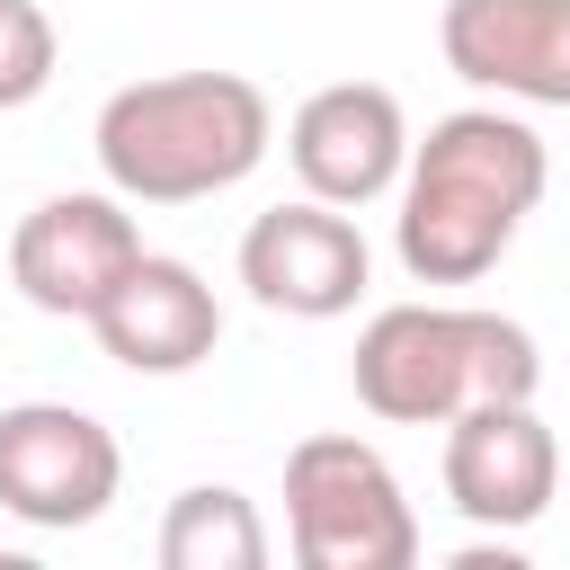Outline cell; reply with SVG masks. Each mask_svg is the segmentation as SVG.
<instances>
[{"label":"cell","instance_id":"9c48e42d","mask_svg":"<svg viewBox=\"0 0 570 570\" xmlns=\"http://www.w3.org/2000/svg\"><path fill=\"white\" fill-rule=\"evenodd\" d=\"M445 499L490 534H525L561 499V436L534 419V401H481L445 419Z\"/></svg>","mask_w":570,"mask_h":570},{"label":"cell","instance_id":"4fadbf2b","mask_svg":"<svg viewBox=\"0 0 570 570\" xmlns=\"http://www.w3.org/2000/svg\"><path fill=\"white\" fill-rule=\"evenodd\" d=\"M53 62H62V36L36 0H0V116L9 107H36L53 89Z\"/></svg>","mask_w":570,"mask_h":570},{"label":"cell","instance_id":"8fae6325","mask_svg":"<svg viewBox=\"0 0 570 570\" xmlns=\"http://www.w3.org/2000/svg\"><path fill=\"white\" fill-rule=\"evenodd\" d=\"M89 330H98V347H107L125 374H196V365L223 347V303H214V285H205L187 258L142 249L134 276L89 312Z\"/></svg>","mask_w":570,"mask_h":570},{"label":"cell","instance_id":"8992f818","mask_svg":"<svg viewBox=\"0 0 570 570\" xmlns=\"http://www.w3.org/2000/svg\"><path fill=\"white\" fill-rule=\"evenodd\" d=\"M142 258V223L125 214V196L107 187H62L45 196L18 232H9V285L53 312V321H89Z\"/></svg>","mask_w":570,"mask_h":570},{"label":"cell","instance_id":"3957f363","mask_svg":"<svg viewBox=\"0 0 570 570\" xmlns=\"http://www.w3.org/2000/svg\"><path fill=\"white\" fill-rule=\"evenodd\" d=\"M347 383L383 428H445L481 401H534L543 347L525 321L481 303H383L356 330Z\"/></svg>","mask_w":570,"mask_h":570},{"label":"cell","instance_id":"ba28073f","mask_svg":"<svg viewBox=\"0 0 570 570\" xmlns=\"http://www.w3.org/2000/svg\"><path fill=\"white\" fill-rule=\"evenodd\" d=\"M410 142H419V134H410V116H401V98H392L383 80H330V89H312V98L294 107V125H285V160H294L303 196L347 205V214L401 187Z\"/></svg>","mask_w":570,"mask_h":570},{"label":"cell","instance_id":"52a82bcc","mask_svg":"<svg viewBox=\"0 0 570 570\" xmlns=\"http://www.w3.org/2000/svg\"><path fill=\"white\" fill-rule=\"evenodd\" d=\"M365 276H374V249L347 223V205L294 196V205L249 214V232H240V285H249V303H267L285 321H338V312H356Z\"/></svg>","mask_w":570,"mask_h":570},{"label":"cell","instance_id":"5b68a950","mask_svg":"<svg viewBox=\"0 0 570 570\" xmlns=\"http://www.w3.org/2000/svg\"><path fill=\"white\" fill-rule=\"evenodd\" d=\"M125 481V445L107 436V419L71 410V401H9L0 410V508L18 525L71 534L89 517H107Z\"/></svg>","mask_w":570,"mask_h":570},{"label":"cell","instance_id":"6da1fadb","mask_svg":"<svg viewBox=\"0 0 570 570\" xmlns=\"http://www.w3.org/2000/svg\"><path fill=\"white\" fill-rule=\"evenodd\" d=\"M543 187H552V151L525 116L508 107L436 116L428 142H410L401 214H392V249L410 285H481L543 205Z\"/></svg>","mask_w":570,"mask_h":570},{"label":"cell","instance_id":"7a4b0ae2","mask_svg":"<svg viewBox=\"0 0 570 570\" xmlns=\"http://www.w3.org/2000/svg\"><path fill=\"white\" fill-rule=\"evenodd\" d=\"M276 142V107L249 71H160V80H125L98 125L89 151L107 169V187L125 205H196L240 187Z\"/></svg>","mask_w":570,"mask_h":570},{"label":"cell","instance_id":"30bf717a","mask_svg":"<svg viewBox=\"0 0 570 570\" xmlns=\"http://www.w3.org/2000/svg\"><path fill=\"white\" fill-rule=\"evenodd\" d=\"M436 53L490 98L570 107V0H445Z\"/></svg>","mask_w":570,"mask_h":570},{"label":"cell","instance_id":"277c9868","mask_svg":"<svg viewBox=\"0 0 570 570\" xmlns=\"http://www.w3.org/2000/svg\"><path fill=\"white\" fill-rule=\"evenodd\" d=\"M285 534L303 570H410L419 517L365 436H303L285 454Z\"/></svg>","mask_w":570,"mask_h":570},{"label":"cell","instance_id":"7c38bea8","mask_svg":"<svg viewBox=\"0 0 570 570\" xmlns=\"http://www.w3.org/2000/svg\"><path fill=\"white\" fill-rule=\"evenodd\" d=\"M267 517L232 481H196L160 517V570H267Z\"/></svg>","mask_w":570,"mask_h":570}]
</instances>
